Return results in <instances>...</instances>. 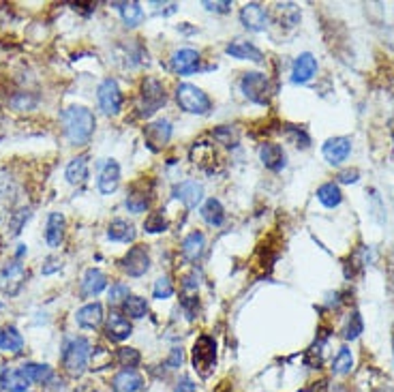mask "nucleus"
Here are the masks:
<instances>
[{"mask_svg":"<svg viewBox=\"0 0 394 392\" xmlns=\"http://www.w3.org/2000/svg\"><path fill=\"white\" fill-rule=\"evenodd\" d=\"M61 120H63V131L71 146H86L93 139L97 118L88 107L71 105L61 114Z\"/></svg>","mask_w":394,"mask_h":392,"instance_id":"f257e3e1","label":"nucleus"},{"mask_svg":"<svg viewBox=\"0 0 394 392\" xmlns=\"http://www.w3.org/2000/svg\"><path fill=\"white\" fill-rule=\"evenodd\" d=\"M90 354H93V347H90L88 339H84V337L69 339L63 347V369L69 375L79 377L88 367Z\"/></svg>","mask_w":394,"mask_h":392,"instance_id":"f03ea898","label":"nucleus"},{"mask_svg":"<svg viewBox=\"0 0 394 392\" xmlns=\"http://www.w3.org/2000/svg\"><path fill=\"white\" fill-rule=\"evenodd\" d=\"M176 101L180 105V109L189 111V114H197V116H206L212 109V101L210 97L202 91L193 86V84H178L176 88Z\"/></svg>","mask_w":394,"mask_h":392,"instance_id":"7ed1b4c3","label":"nucleus"},{"mask_svg":"<svg viewBox=\"0 0 394 392\" xmlns=\"http://www.w3.org/2000/svg\"><path fill=\"white\" fill-rule=\"evenodd\" d=\"M216 367V341L210 334H200L193 345V369L202 377H208Z\"/></svg>","mask_w":394,"mask_h":392,"instance_id":"20e7f679","label":"nucleus"},{"mask_svg":"<svg viewBox=\"0 0 394 392\" xmlns=\"http://www.w3.org/2000/svg\"><path fill=\"white\" fill-rule=\"evenodd\" d=\"M97 101H99V107L105 116H116L120 114V107H123V93H120V86L114 77H105L99 88H97Z\"/></svg>","mask_w":394,"mask_h":392,"instance_id":"39448f33","label":"nucleus"},{"mask_svg":"<svg viewBox=\"0 0 394 392\" xmlns=\"http://www.w3.org/2000/svg\"><path fill=\"white\" fill-rule=\"evenodd\" d=\"M240 88L244 93V97L253 103H260L266 105L268 97H270V79L266 73H258V71H251L244 73L242 81H240Z\"/></svg>","mask_w":394,"mask_h":392,"instance_id":"423d86ee","label":"nucleus"},{"mask_svg":"<svg viewBox=\"0 0 394 392\" xmlns=\"http://www.w3.org/2000/svg\"><path fill=\"white\" fill-rule=\"evenodd\" d=\"M167 101V95H165V88L159 79H146L142 84V105H139V114L142 116H152L157 109H161V105H165Z\"/></svg>","mask_w":394,"mask_h":392,"instance_id":"0eeeda50","label":"nucleus"},{"mask_svg":"<svg viewBox=\"0 0 394 392\" xmlns=\"http://www.w3.org/2000/svg\"><path fill=\"white\" fill-rule=\"evenodd\" d=\"M26 279H28L26 268L19 264V260H13L3 268V274H0V290H3L5 296L13 298L22 292Z\"/></svg>","mask_w":394,"mask_h":392,"instance_id":"6e6552de","label":"nucleus"},{"mask_svg":"<svg viewBox=\"0 0 394 392\" xmlns=\"http://www.w3.org/2000/svg\"><path fill=\"white\" fill-rule=\"evenodd\" d=\"M120 266L123 270L137 279V276H144L148 270H150V256H148V249L142 246V244H135L127 251V256L120 260Z\"/></svg>","mask_w":394,"mask_h":392,"instance_id":"1a4fd4ad","label":"nucleus"},{"mask_svg":"<svg viewBox=\"0 0 394 392\" xmlns=\"http://www.w3.org/2000/svg\"><path fill=\"white\" fill-rule=\"evenodd\" d=\"M133 334V326L129 322V317L125 313H118V311H111L105 320V337L109 341H116V343H123L127 341Z\"/></svg>","mask_w":394,"mask_h":392,"instance_id":"9d476101","label":"nucleus"},{"mask_svg":"<svg viewBox=\"0 0 394 392\" xmlns=\"http://www.w3.org/2000/svg\"><path fill=\"white\" fill-rule=\"evenodd\" d=\"M240 22L246 31L251 33H262L268 26V13L260 3H246L240 9Z\"/></svg>","mask_w":394,"mask_h":392,"instance_id":"9b49d317","label":"nucleus"},{"mask_svg":"<svg viewBox=\"0 0 394 392\" xmlns=\"http://www.w3.org/2000/svg\"><path fill=\"white\" fill-rule=\"evenodd\" d=\"M322 155L330 165H341L352 155V139L349 137H330L322 148Z\"/></svg>","mask_w":394,"mask_h":392,"instance_id":"f8f14e48","label":"nucleus"},{"mask_svg":"<svg viewBox=\"0 0 394 392\" xmlns=\"http://www.w3.org/2000/svg\"><path fill=\"white\" fill-rule=\"evenodd\" d=\"M170 67L174 73L178 75H191L200 69V54L191 47H182V49H176L170 58Z\"/></svg>","mask_w":394,"mask_h":392,"instance_id":"ddd939ff","label":"nucleus"},{"mask_svg":"<svg viewBox=\"0 0 394 392\" xmlns=\"http://www.w3.org/2000/svg\"><path fill=\"white\" fill-rule=\"evenodd\" d=\"M317 73V58L311 52H302L296 56L294 67H292V81L294 84H306L311 81Z\"/></svg>","mask_w":394,"mask_h":392,"instance_id":"4468645a","label":"nucleus"},{"mask_svg":"<svg viewBox=\"0 0 394 392\" xmlns=\"http://www.w3.org/2000/svg\"><path fill=\"white\" fill-rule=\"evenodd\" d=\"M111 390L114 392H146L144 377L135 369H123L111 377Z\"/></svg>","mask_w":394,"mask_h":392,"instance_id":"2eb2a0df","label":"nucleus"},{"mask_svg":"<svg viewBox=\"0 0 394 392\" xmlns=\"http://www.w3.org/2000/svg\"><path fill=\"white\" fill-rule=\"evenodd\" d=\"M144 137H146V144L152 150H159L161 146H165L167 142H170V137H172V123L165 120V118H159V120L146 125Z\"/></svg>","mask_w":394,"mask_h":392,"instance_id":"dca6fc26","label":"nucleus"},{"mask_svg":"<svg viewBox=\"0 0 394 392\" xmlns=\"http://www.w3.org/2000/svg\"><path fill=\"white\" fill-rule=\"evenodd\" d=\"M174 198L180 200L187 208H197L204 200V187L195 180H182L174 187Z\"/></svg>","mask_w":394,"mask_h":392,"instance_id":"f3484780","label":"nucleus"},{"mask_svg":"<svg viewBox=\"0 0 394 392\" xmlns=\"http://www.w3.org/2000/svg\"><path fill=\"white\" fill-rule=\"evenodd\" d=\"M107 288V276L103 270L99 268H88L81 276V283H79V294L84 298H95L99 296L103 290Z\"/></svg>","mask_w":394,"mask_h":392,"instance_id":"a211bd4d","label":"nucleus"},{"mask_svg":"<svg viewBox=\"0 0 394 392\" xmlns=\"http://www.w3.org/2000/svg\"><path fill=\"white\" fill-rule=\"evenodd\" d=\"M260 161L264 163L266 170L281 172L285 167V163H287V157H285L283 146L268 142V144H262V148H260Z\"/></svg>","mask_w":394,"mask_h":392,"instance_id":"6ab92c4d","label":"nucleus"},{"mask_svg":"<svg viewBox=\"0 0 394 392\" xmlns=\"http://www.w3.org/2000/svg\"><path fill=\"white\" fill-rule=\"evenodd\" d=\"M75 322H77V326L86 328V330L99 328L103 324V304L101 302L84 304L81 309H77V313H75Z\"/></svg>","mask_w":394,"mask_h":392,"instance_id":"aec40b11","label":"nucleus"},{"mask_svg":"<svg viewBox=\"0 0 394 392\" xmlns=\"http://www.w3.org/2000/svg\"><path fill=\"white\" fill-rule=\"evenodd\" d=\"M99 191H101V195H111L116 189H118V185H120V165L114 161V159H109L105 165H103V170H101V174H99Z\"/></svg>","mask_w":394,"mask_h":392,"instance_id":"412c9836","label":"nucleus"},{"mask_svg":"<svg viewBox=\"0 0 394 392\" xmlns=\"http://www.w3.org/2000/svg\"><path fill=\"white\" fill-rule=\"evenodd\" d=\"M65 217L61 212H49L45 223V242L52 249H58L65 240Z\"/></svg>","mask_w":394,"mask_h":392,"instance_id":"4be33fe9","label":"nucleus"},{"mask_svg":"<svg viewBox=\"0 0 394 392\" xmlns=\"http://www.w3.org/2000/svg\"><path fill=\"white\" fill-rule=\"evenodd\" d=\"M204 249H206V236L202 232H191L184 240H182V258L187 262H197L202 258L204 253Z\"/></svg>","mask_w":394,"mask_h":392,"instance_id":"5701e85b","label":"nucleus"},{"mask_svg":"<svg viewBox=\"0 0 394 392\" xmlns=\"http://www.w3.org/2000/svg\"><path fill=\"white\" fill-rule=\"evenodd\" d=\"M225 52H228L230 56H234V58H238V61H253V63H262L264 61V54L249 41H234V43H230L228 47H225Z\"/></svg>","mask_w":394,"mask_h":392,"instance_id":"b1692460","label":"nucleus"},{"mask_svg":"<svg viewBox=\"0 0 394 392\" xmlns=\"http://www.w3.org/2000/svg\"><path fill=\"white\" fill-rule=\"evenodd\" d=\"M0 350H3L5 354H13V356L22 354L24 337L15 326H5L3 330H0Z\"/></svg>","mask_w":394,"mask_h":392,"instance_id":"393cba45","label":"nucleus"},{"mask_svg":"<svg viewBox=\"0 0 394 392\" xmlns=\"http://www.w3.org/2000/svg\"><path fill=\"white\" fill-rule=\"evenodd\" d=\"M65 176H67L69 185L86 182V178H88V157L86 155H79V157L71 159L69 165H67V170H65Z\"/></svg>","mask_w":394,"mask_h":392,"instance_id":"a878e982","label":"nucleus"},{"mask_svg":"<svg viewBox=\"0 0 394 392\" xmlns=\"http://www.w3.org/2000/svg\"><path fill=\"white\" fill-rule=\"evenodd\" d=\"M107 238L111 242H133L135 240V228L133 223L125 219H114L107 228Z\"/></svg>","mask_w":394,"mask_h":392,"instance_id":"bb28decb","label":"nucleus"},{"mask_svg":"<svg viewBox=\"0 0 394 392\" xmlns=\"http://www.w3.org/2000/svg\"><path fill=\"white\" fill-rule=\"evenodd\" d=\"M19 373L31 384H47L54 379V371L47 365H37V362H26L19 367Z\"/></svg>","mask_w":394,"mask_h":392,"instance_id":"cd10ccee","label":"nucleus"},{"mask_svg":"<svg viewBox=\"0 0 394 392\" xmlns=\"http://www.w3.org/2000/svg\"><path fill=\"white\" fill-rule=\"evenodd\" d=\"M0 388L7 390V392H26L28 388H31V382H28L19 369H3L0 371Z\"/></svg>","mask_w":394,"mask_h":392,"instance_id":"c85d7f7f","label":"nucleus"},{"mask_svg":"<svg viewBox=\"0 0 394 392\" xmlns=\"http://www.w3.org/2000/svg\"><path fill=\"white\" fill-rule=\"evenodd\" d=\"M202 219L208 223L210 228H221V226H223V221H225L223 204H221L216 198L206 200V204L202 206Z\"/></svg>","mask_w":394,"mask_h":392,"instance_id":"c756f323","label":"nucleus"},{"mask_svg":"<svg viewBox=\"0 0 394 392\" xmlns=\"http://www.w3.org/2000/svg\"><path fill=\"white\" fill-rule=\"evenodd\" d=\"M317 200L326 206V208H336V206H341L343 202V193L339 189V185H334V182H326L317 189Z\"/></svg>","mask_w":394,"mask_h":392,"instance_id":"7c9ffc66","label":"nucleus"},{"mask_svg":"<svg viewBox=\"0 0 394 392\" xmlns=\"http://www.w3.org/2000/svg\"><path fill=\"white\" fill-rule=\"evenodd\" d=\"M118 9H120V17L125 22V26H129V28H135L144 22V9L139 3H120Z\"/></svg>","mask_w":394,"mask_h":392,"instance_id":"2f4dec72","label":"nucleus"},{"mask_svg":"<svg viewBox=\"0 0 394 392\" xmlns=\"http://www.w3.org/2000/svg\"><path fill=\"white\" fill-rule=\"evenodd\" d=\"M123 309H125V315H129L131 320H142L148 313V302L142 296H129L123 304Z\"/></svg>","mask_w":394,"mask_h":392,"instance_id":"473e14b6","label":"nucleus"},{"mask_svg":"<svg viewBox=\"0 0 394 392\" xmlns=\"http://www.w3.org/2000/svg\"><path fill=\"white\" fill-rule=\"evenodd\" d=\"M354 369V354L347 347H341L339 354L332 360V373L334 375H347Z\"/></svg>","mask_w":394,"mask_h":392,"instance_id":"72a5a7b5","label":"nucleus"},{"mask_svg":"<svg viewBox=\"0 0 394 392\" xmlns=\"http://www.w3.org/2000/svg\"><path fill=\"white\" fill-rule=\"evenodd\" d=\"M116 360L125 369H135L139 362H142V354H139L135 347H120L118 354H116Z\"/></svg>","mask_w":394,"mask_h":392,"instance_id":"f704fd0d","label":"nucleus"},{"mask_svg":"<svg viewBox=\"0 0 394 392\" xmlns=\"http://www.w3.org/2000/svg\"><path fill=\"white\" fill-rule=\"evenodd\" d=\"M125 206L129 208V212L142 214V212L148 210V206H150V198H148L146 193H131L129 198H127V202H125Z\"/></svg>","mask_w":394,"mask_h":392,"instance_id":"c9c22d12","label":"nucleus"},{"mask_svg":"<svg viewBox=\"0 0 394 392\" xmlns=\"http://www.w3.org/2000/svg\"><path fill=\"white\" fill-rule=\"evenodd\" d=\"M174 296V283L170 276H161L155 281V288H152V298L157 300H167Z\"/></svg>","mask_w":394,"mask_h":392,"instance_id":"e433bc0d","label":"nucleus"},{"mask_svg":"<svg viewBox=\"0 0 394 392\" xmlns=\"http://www.w3.org/2000/svg\"><path fill=\"white\" fill-rule=\"evenodd\" d=\"M362 330H364V322H362L360 313L354 311V313L349 315V320H347V326H345V339H347V341L358 339L360 334H362Z\"/></svg>","mask_w":394,"mask_h":392,"instance_id":"4c0bfd02","label":"nucleus"},{"mask_svg":"<svg viewBox=\"0 0 394 392\" xmlns=\"http://www.w3.org/2000/svg\"><path fill=\"white\" fill-rule=\"evenodd\" d=\"M144 230L148 234H161V232H165L167 230V221H165L163 212H152L146 219V223H144Z\"/></svg>","mask_w":394,"mask_h":392,"instance_id":"58836bf2","label":"nucleus"},{"mask_svg":"<svg viewBox=\"0 0 394 392\" xmlns=\"http://www.w3.org/2000/svg\"><path fill=\"white\" fill-rule=\"evenodd\" d=\"M131 294H129V288L125 285V283H114L109 288V292H107V300H109V304H125V300L129 298Z\"/></svg>","mask_w":394,"mask_h":392,"instance_id":"ea45409f","label":"nucleus"},{"mask_svg":"<svg viewBox=\"0 0 394 392\" xmlns=\"http://www.w3.org/2000/svg\"><path fill=\"white\" fill-rule=\"evenodd\" d=\"M28 219H31V208H22V210L13 212L11 221H9V230H11V234H13V236H17V234L22 232L24 223H26Z\"/></svg>","mask_w":394,"mask_h":392,"instance_id":"a19ab883","label":"nucleus"},{"mask_svg":"<svg viewBox=\"0 0 394 392\" xmlns=\"http://www.w3.org/2000/svg\"><path fill=\"white\" fill-rule=\"evenodd\" d=\"M182 360H184L182 350H180V347H174L172 354H170V358H167V367H170V369H178V367H182Z\"/></svg>","mask_w":394,"mask_h":392,"instance_id":"79ce46f5","label":"nucleus"},{"mask_svg":"<svg viewBox=\"0 0 394 392\" xmlns=\"http://www.w3.org/2000/svg\"><path fill=\"white\" fill-rule=\"evenodd\" d=\"M206 11H212V13H228L232 9V3L230 0H223V3H204Z\"/></svg>","mask_w":394,"mask_h":392,"instance_id":"37998d69","label":"nucleus"},{"mask_svg":"<svg viewBox=\"0 0 394 392\" xmlns=\"http://www.w3.org/2000/svg\"><path fill=\"white\" fill-rule=\"evenodd\" d=\"M336 178H339V182H343V185H354V182H358L360 172H358V170H345V172H341Z\"/></svg>","mask_w":394,"mask_h":392,"instance_id":"c03bdc74","label":"nucleus"},{"mask_svg":"<svg viewBox=\"0 0 394 392\" xmlns=\"http://www.w3.org/2000/svg\"><path fill=\"white\" fill-rule=\"evenodd\" d=\"M176 392H197V386L191 377H182L176 384Z\"/></svg>","mask_w":394,"mask_h":392,"instance_id":"a18cd8bd","label":"nucleus"},{"mask_svg":"<svg viewBox=\"0 0 394 392\" xmlns=\"http://www.w3.org/2000/svg\"><path fill=\"white\" fill-rule=\"evenodd\" d=\"M61 268H63V262H61V260H54V258H49V260L45 262V266H43L41 270H43V274H52V272L61 270Z\"/></svg>","mask_w":394,"mask_h":392,"instance_id":"49530a36","label":"nucleus"},{"mask_svg":"<svg viewBox=\"0 0 394 392\" xmlns=\"http://www.w3.org/2000/svg\"><path fill=\"white\" fill-rule=\"evenodd\" d=\"M24 253H26V244H19V249H17V260H19Z\"/></svg>","mask_w":394,"mask_h":392,"instance_id":"de8ad7c7","label":"nucleus"},{"mask_svg":"<svg viewBox=\"0 0 394 392\" xmlns=\"http://www.w3.org/2000/svg\"><path fill=\"white\" fill-rule=\"evenodd\" d=\"M392 341H394V334H392Z\"/></svg>","mask_w":394,"mask_h":392,"instance_id":"09e8293b","label":"nucleus"}]
</instances>
